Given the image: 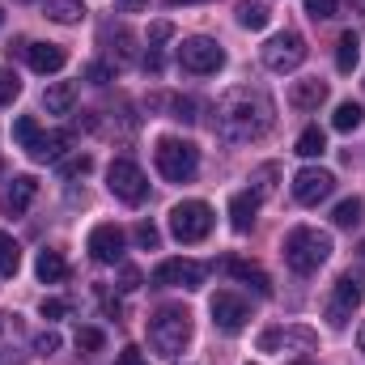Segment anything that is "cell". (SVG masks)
<instances>
[{"label": "cell", "instance_id": "obj_1", "mask_svg": "<svg viewBox=\"0 0 365 365\" xmlns=\"http://www.w3.org/2000/svg\"><path fill=\"white\" fill-rule=\"evenodd\" d=\"M276 119V106L264 90H251V86H238L217 102V136L225 145H251L259 136H268Z\"/></svg>", "mask_w": 365, "mask_h": 365}, {"label": "cell", "instance_id": "obj_11", "mask_svg": "<svg viewBox=\"0 0 365 365\" xmlns=\"http://www.w3.org/2000/svg\"><path fill=\"white\" fill-rule=\"evenodd\" d=\"M204 276H208V268L195 264V259H166V264L153 268L149 280H153L158 289H200Z\"/></svg>", "mask_w": 365, "mask_h": 365}, {"label": "cell", "instance_id": "obj_43", "mask_svg": "<svg viewBox=\"0 0 365 365\" xmlns=\"http://www.w3.org/2000/svg\"><path fill=\"white\" fill-rule=\"evenodd\" d=\"M136 284H140V272L136 268H123V284L119 289H136Z\"/></svg>", "mask_w": 365, "mask_h": 365}, {"label": "cell", "instance_id": "obj_14", "mask_svg": "<svg viewBox=\"0 0 365 365\" xmlns=\"http://www.w3.org/2000/svg\"><path fill=\"white\" fill-rule=\"evenodd\" d=\"M86 247H90L93 264H119L123 259V230L110 225V221H102V225L90 230V242Z\"/></svg>", "mask_w": 365, "mask_h": 365}, {"label": "cell", "instance_id": "obj_9", "mask_svg": "<svg viewBox=\"0 0 365 365\" xmlns=\"http://www.w3.org/2000/svg\"><path fill=\"white\" fill-rule=\"evenodd\" d=\"M365 302V276L361 272H344L336 280V293H331V306H327V323L331 327H344L349 314Z\"/></svg>", "mask_w": 365, "mask_h": 365}, {"label": "cell", "instance_id": "obj_12", "mask_svg": "<svg viewBox=\"0 0 365 365\" xmlns=\"http://www.w3.org/2000/svg\"><path fill=\"white\" fill-rule=\"evenodd\" d=\"M331 191H336V175H331V170L306 166V170H297V175H293V200H297V204H306V208L323 204Z\"/></svg>", "mask_w": 365, "mask_h": 365}, {"label": "cell", "instance_id": "obj_42", "mask_svg": "<svg viewBox=\"0 0 365 365\" xmlns=\"http://www.w3.org/2000/svg\"><path fill=\"white\" fill-rule=\"evenodd\" d=\"M149 9V0H115V13H140Z\"/></svg>", "mask_w": 365, "mask_h": 365}, {"label": "cell", "instance_id": "obj_35", "mask_svg": "<svg viewBox=\"0 0 365 365\" xmlns=\"http://www.w3.org/2000/svg\"><path fill=\"white\" fill-rule=\"evenodd\" d=\"M336 9H340V0H306V13H310L314 21H331Z\"/></svg>", "mask_w": 365, "mask_h": 365}, {"label": "cell", "instance_id": "obj_22", "mask_svg": "<svg viewBox=\"0 0 365 365\" xmlns=\"http://www.w3.org/2000/svg\"><path fill=\"white\" fill-rule=\"evenodd\" d=\"M34 272H38L43 284H60V280H68V259H64L60 251H38Z\"/></svg>", "mask_w": 365, "mask_h": 365}, {"label": "cell", "instance_id": "obj_25", "mask_svg": "<svg viewBox=\"0 0 365 365\" xmlns=\"http://www.w3.org/2000/svg\"><path fill=\"white\" fill-rule=\"evenodd\" d=\"M43 9H47V17L60 21V26H73V21L86 17V0H47Z\"/></svg>", "mask_w": 365, "mask_h": 365}, {"label": "cell", "instance_id": "obj_15", "mask_svg": "<svg viewBox=\"0 0 365 365\" xmlns=\"http://www.w3.org/2000/svg\"><path fill=\"white\" fill-rule=\"evenodd\" d=\"M34 195H38V182L30 179V175H13V179L4 182V191H0V212L4 217H21L34 204Z\"/></svg>", "mask_w": 365, "mask_h": 365}, {"label": "cell", "instance_id": "obj_8", "mask_svg": "<svg viewBox=\"0 0 365 365\" xmlns=\"http://www.w3.org/2000/svg\"><path fill=\"white\" fill-rule=\"evenodd\" d=\"M264 64H268L272 73H293V68H302V64H306V38H302L297 30L272 34V38L264 43Z\"/></svg>", "mask_w": 365, "mask_h": 365}, {"label": "cell", "instance_id": "obj_16", "mask_svg": "<svg viewBox=\"0 0 365 365\" xmlns=\"http://www.w3.org/2000/svg\"><path fill=\"white\" fill-rule=\"evenodd\" d=\"M26 60H30V68L34 73H60L64 64H68V51L60 47V43H26Z\"/></svg>", "mask_w": 365, "mask_h": 365}, {"label": "cell", "instance_id": "obj_4", "mask_svg": "<svg viewBox=\"0 0 365 365\" xmlns=\"http://www.w3.org/2000/svg\"><path fill=\"white\" fill-rule=\"evenodd\" d=\"M153 162H158V175L166 182H191L200 170V149L191 140H179V136H162L153 149Z\"/></svg>", "mask_w": 365, "mask_h": 365}, {"label": "cell", "instance_id": "obj_20", "mask_svg": "<svg viewBox=\"0 0 365 365\" xmlns=\"http://www.w3.org/2000/svg\"><path fill=\"white\" fill-rule=\"evenodd\" d=\"M68 145H73V132H43L38 145L30 149V158L34 162H60L68 153Z\"/></svg>", "mask_w": 365, "mask_h": 365}, {"label": "cell", "instance_id": "obj_28", "mask_svg": "<svg viewBox=\"0 0 365 365\" xmlns=\"http://www.w3.org/2000/svg\"><path fill=\"white\" fill-rule=\"evenodd\" d=\"M21 268V247L13 234H0V276H17Z\"/></svg>", "mask_w": 365, "mask_h": 365}, {"label": "cell", "instance_id": "obj_41", "mask_svg": "<svg viewBox=\"0 0 365 365\" xmlns=\"http://www.w3.org/2000/svg\"><path fill=\"white\" fill-rule=\"evenodd\" d=\"M38 310H43V319H64V314H68V302H64V297H43Z\"/></svg>", "mask_w": 365, "mask_h": 365}, {"label": "cell", "instance_id": "obj_40", "mask_svg": "<svg viewBox=\"0 0 365 365\" xmlns=\"http://www.w3.org/2000/svg\"><path fill=\"white\" fill-rule=\"evenodd\" d=\"M170 34H175V26H170V21H153V30H149V51H158Z\"/></svg>", "mask_w": 365, "mask_h": 365}, {"label": "cell", "instance_id": "obj_5", "mask_svg": "<svg viewBox=\"0 0 365 365\" xmlns=\"http://www.w3.org/2000/svg\"><path fill=\"white\" fill-rule=\"evenodd\" d=\"M208 230H212V208H208L204 200H182V204H175V212H170V234H175L179 242H204Z\"/></svg>", "mask_w": 365, "mask_h": 365}, {"label": "cell", "instance_id": "obj_32", "mask_svg": "<svg viewBox=\"0 0 365 365\" xmlns=\"http://www.w3.org/2000/svg\"><path fill=\"white\" fill-rule=\"evenodd\" d=\"M272 179H276V166H272V162H268V166H259V170L251 175V182H255L251 191H255L259 200H268V195H272Z\"/></svg>", "mask_w": 365, "mask_h": 365}, {"label": "cell", "instance_id": "obj_6", "mask_svg": "<svg viewBox=\"0 0 365 365\" xmlns=\"http://www.w3.org/2000/svg\"><path fill=\"white\" fill-rule=\"evenodd\" d=\"M179 64H182V73H191V77H208V73H217V68L225 64V51H221L217 38L195 34V38H182Z\"/></svg>", "mask_w": 365, "mask_h": 365}, {"label": "cell", "instance_id": "obj_30", "mask_svg": "<svg viewBox=\"0 0 365 365\" xmlns=\"http://www.w3.org/2000/svg\"><path fill=\"white\" fill-rule=\"evenodd\" d=\"M361 212H365V204L353 195V200H340L336 204V212H331V221L340 225V230H353V225H361Z\"/></svg>", "mask_w": 365, "mask_h": 365}, {"label": "cell", "instance_id": "obj_24", "mask_svg": "<svg viewBox=\"0 0 365 365\" xmlns=\"http://www.w3.org/2000/svg\"><path fill=\"white\" fill-rule=\"evenodd\" d=\"M357 60H361V38L349 30V34H340V43H336V68H340V73H353Z\"/></svg>", "mask_w": 365, "mask_h": 365}, {"label": "cell", "instance_id": "obj_13", "mask_svg": "<svg viewBox=\"0 0 365 365\" xmlns=\"http://www.w3.org/2000/svg\"><path fill=\"white\" fill-rule=\"evenodd\" d=\"M26 323L21 314H0V365H21L30 353H26Z\"/></svg>", "mask_w": 365, "mask_h": 365}, {"label": "cell", "instance_id": "obj_38", "mask_svg": "<svg viewBox=\"0 0 365 365\" xmlns=\"http://www.w3.org/2000/svg\"><path fill=\"white\" fill-rule=\"evenodd\" d=\"M110 77H115V68H110V64H102V60L86 64V81H90V86H106Z\"/></svg>", "mask_w": 365, "mask_h": 365}, {"label": "cell", "instance_id": "obj_17", "mask_svg": "<svg viewBox=\"0 0 365 365\" xmlns=\"http://www.w3.org/2000/svg\"><path fill=\"white\" fill-rule=\"evenodd\" d=\"M327 102V81H293V90H289V106L293 110H319Z\"/></svg>", "mask_w": 365, "mask_h": 365}, {"label": "cell", "instance_id": "obj_7", "mask_svg": "<svg viewBox=\"0 0 365 365\" xmlns=\"http://www.w3.org/2000/svg\"><path fill=\"white\" fill-rule=\"evenodd\" d=\"M106 187H110V195L123 200V204H140V200L149 195L145 170H140L136 162H128V158H115V162L106 166Z\"/></svg>", "mask_w": 365, "mask_h": 365}, {"label": "cell", "instance_id": "obj_21", "mask_svg": "<svg viewBox=\"0 0 365 365\" xmlns=\"http://www.w3.org/2000/svg\"><path fill=\"white\" fill-rule=\"evenodd\" d=\"M43 106H47V115H73V106H77V86H73V81H56V86H47Z\"/></svg>", "mask_w": 365, "mask_h": 365}, {"label": "cell", "instance_id": "obj_48", "mask_svg": "<svg viewBox=\"0 0 365 365\" xmlns=\"http://www.w3.org/2000/svg\"><path fill=\"white\" fill-rule=\"evenodd\" d=\"M170 4H187V0H170Z\"/></svg>", "mask_w": 365, "mask_h": 365}, {"label": "cell", "instance_id": "obj_23", "mask_svg": "<svg viewBox=\"0 0 365 365\" xmlns=\"http://www.w3.org/2000/svg\"><path fill=\"white\" fill-rule=\"evenodd\" d=\"M272 21V9L268 4H259V0H242L238 4V26L242 30H264Z\"/></svg>", "mask_w": 365, "mask_h": 365}, {"label": "cell", "instance_id": "obj_33", "mask_svg": "<svg viewBox=\"0 0 365 365\" xmlns=\"http://www.w3.org/2000/svg\"><path fill=\"white\" fill-rule=\"evenodd\" d=\"M170 110H175L170 119H182V123H195V119H200V115H195V110H200L195 98H170Z\"/></svg>", "mask_w": 365, "mask_h": 365}, {"label": "cell", "instance_id": "obj_27", "mask_svg": "<svg viewBox=\"0 0 365 365\" xmlns=\"http://www.w3.org/2000/svg\"><path fill=\"white\" fill-rule=\"evenodd\" d=\"M297 158H323L327 153V136H323V128H306L302 136H297V149H293Z\"/></svg>", "mask_w": 365, "mask_h": 365}, {"label": "cell", "instance_id": "obj_3", "mask_svg": "<svg viewBox=\"0 0 365 365\" xmlns=\"http://www.w3.org/2000/svg\"><path fill=\"white\" fill-rule=\"evenodd\" d=\"M149 344H153L162 357H179L182 349L191 344V310H182V306H162V310L149 319Z\"/></svg>", "mask_w": 365, "mask_h": 365}, {"label": "cell", "instance_id": "obj_2", "mask_svg": "<svg viewBox=\"0 0 365 365\" xmlns=\"http://www.w3.org/2000/svg\"><path fill=\"white\" fill-rule=\"evenodd\" d=\"M280 251H284L289 272L310 276L327 264V255H331V234H323V230H314V225H297V230L284 234V247H280Z\"/></svg>", "mask_w": 365, "mask_h": 365}, {"label": "cell", "instance_id": "obj_31", "mask_svg": "<svg viewBox=\"0 0 365 365\" xmlns=\"http://www.w3.org/2000/svg\"><path fill=\"white\" fill-rule=\"evenodd\" d=\"M30 349H34V357H51V353H60V331H38V336L30 340Z\"/></svg>", "mask_w": 365, "mask_h": 365}, {"label": "cell", "instance_id": "obj_50", "mask_svg": "<svg viewBox=\"0 0 365 365\" xmlns=\"http://www.w3.org/2000/svg\"><path fill=\"white\" fill-rule=\"evenodd\" d=\"M21 4H30V0H21Z\"/></svg>", "mask_w": 365, "mask_h": 365}, {"label": "cell", "instance_id": "obj_47", "mask_svg": "<svg viewBox=\"0 0 365 365\" xmlns=\"http://www.w3.org/2000/svg\"><path fill=\"white\" fill-rule=\"evenodd\" d=\"M289 365H310V361H289Z\"/></svg>", "mask_w": 365, "mask_h": 365}, {"label": "cell", "instance_id": "obj_45", "mask_svg": "<svg viewBox=\"0 0 365 365\" xmlns=\"http://www.w3.org/2000/svg\"><path fill=\"white\" fill-rule=\"evenodd\" d=\"M357 349L365 353V323H361V331H357Z\"/></svg>", "mask_w": 365, "mask_h": 365}, {"label": "cell", "instance_id": "obj_39", "mask_svg": "<svg viewBox=\"0 0 365 365\" xmlns=\"http://www.w3.org/2000/svg\"><path fill=\"white\" fill-rule=\"evenodd\" d=\"M90 153H77V158H68V162H64V166H60V175H64V179H73V175H90Z\"/></svg>", "mask_w": 365, "mask_h": 365}, {"label": "cell", "instance_id": "obj_46", "mask_svg": "<svg viewBox=\"0 0 365 365\" xmlns=\"http://www.w3.org/2000/svg\"><path fill=\"white\" fill-rule=\"evenodd\" d=\"M353 9H357V13H365V0H353Z\"/></svg>", "mask_w": 365, "mask_h": 365}, {"label": "cell", "instance_id": "obj_34", "mask_svg": "<svg viewBox=\"0 0 365 365\" xmlns=\"http://www.w3.org/2000/svg\"><path fill=\"white\" fill-rule=\"evenodd\" d=\"M102 344H106V336H102L98 327H81V331H77V349H81V353H98Z\"/></svg>", "mask_w": 365, "mask_h": 365}, {"label": "cell", "instance_id": "obj_18", "mask_svg": "<svg viewBox=\"0 0 365 365\" xmlns=\"http://www.w3.org/2000/svg\"><path fill=\"white\" fill-rule=\"evenodd\" d=\"M225 272L234 276V280H242V284H251L259 297H268V293H272V280H268V272H264L259 264H247V259H225Z\"/></svg>", "mask_w": 365, "mask_h": 365}, {"label": "cell", "instance_id": "obj_49", "mask_svg": "<svg viewBox=\"0 0 365 365\" xmlns=\"http://www.w3.org/2000/svg\"><path fill=\"white\" fill-rule=\"evenodd\" d=\"M0 26H4V13H0Z\"/></svg>", "mask_w": 365, "mask_h": 365}, {"label": "cell", "instance_id": "obj_29", "mask_svg": "<svg viewBox=\"0 0 365 365\" xmlns=\"http://www.w3.org/2000/svg\"><path fill=\"white\" fill-rule=\"evenodd\" d=\"M38 136H43V128H38V119H34V115H21V119L13 123V140H17L26 153L38 145Z\"/></svg>", "mask_w": 365, "mask_h": 365}, {"label": "cell", "instance_id": "obj_37", "mask_svg": "<svg viewBox=\"0 0 365 365\" xmlns=\"http://www.w3.org/2000/svg\"><path fill=\"white\" fill-rule=\"evenodd\" d=\"M136 242H140L145 251H158V242H162L158 225H153V221H140V225H136Z\"/></svg>", "mask_w": 365, "mask_h": 365}, {"label": "cell", "instance_id": "obj_19", "mask_svg": "<svg viewBox=\"0 0 365 365\" xmlns=\"http://www.w3.org/2000/svg\"><path fill=\"white\" fill-rule=\"evenodd\" d=\"M255 212H259V195H255V191H238V195L230 200V225H234L238 234H247V230L255 225Z\"/></svg>", "mask_w": 365, "mask_h": 365}, {"label": "cell", "instance_id": "obj_10", "mask_svg": "<svg viewBox=\"0 0 365 365\" xmlns=\"http://www.w3.org/2000/svg\"><path fill=\"white\" fill-rule=\"evenodd\" d=\"M212 323H217V331H225V336H238L247 323H251V302L247 297H238V293H230V289H221L217 297H212Z\"/></svg>", "mask_w": 365, "mask_h": 365}, {"label": "cell", "instance_id": "obj_26", "mask_svg": "<svg viewBox=\"0 0 365 365\" xmlns=\"http://www.w3.org/2000/svg\"><path fill=\"white\" fill-rule=\"evenodd\" d=\"M361 123H365L361 102H340V106H336V115H331V128H336V132H357Z\"/></svg>", "mask_w": 365, "mask_h": 365}, {"label": "cell", "instance_id": "obj_36", "mask_svg": "<svg viewBox=\"0 0 365 365\" xmlns=\"http://www.w3.org/2000/svg\"><path fill=\"white\" fill-rule=\"evenodd\" d=\"M17 93H21V81H17V73L0 68V106H4V102H13Z\"/></svg>", "mask_w": 365, "mask_h": 365}, {"label": "cell", "instance_id": "obj_44", "mask_svg": "<svg viewBox=\"0 0 365 365\" xmlns=\"http://www.w3.org/2000/svg\"><path fill=\"white\" fill-rule=\"evenodd\" d=\"M119 365H140V349H123V357H119Z\"/></svg>", "mask_w": 365, "mask_h": 365}]
</instances>
